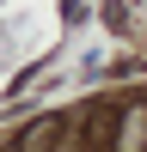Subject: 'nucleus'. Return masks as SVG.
I'll return each mask as SVG.
<instances>
[{"instance_id": "obj_1", "label": "nucleus", "mask_w": 147, "mask_h": 152, "mask_svg": "<svg viewBox=\"0 0 147 152\" xmlns=\"http://www.w3.org/2000/svg\"><path fill=\"white\" fill-rule=\"evenodd\" d=\"M55 140H61V122H55V116H43L37 128H24V134H19V152H55Z\"/></svg>"}]
</instances>
